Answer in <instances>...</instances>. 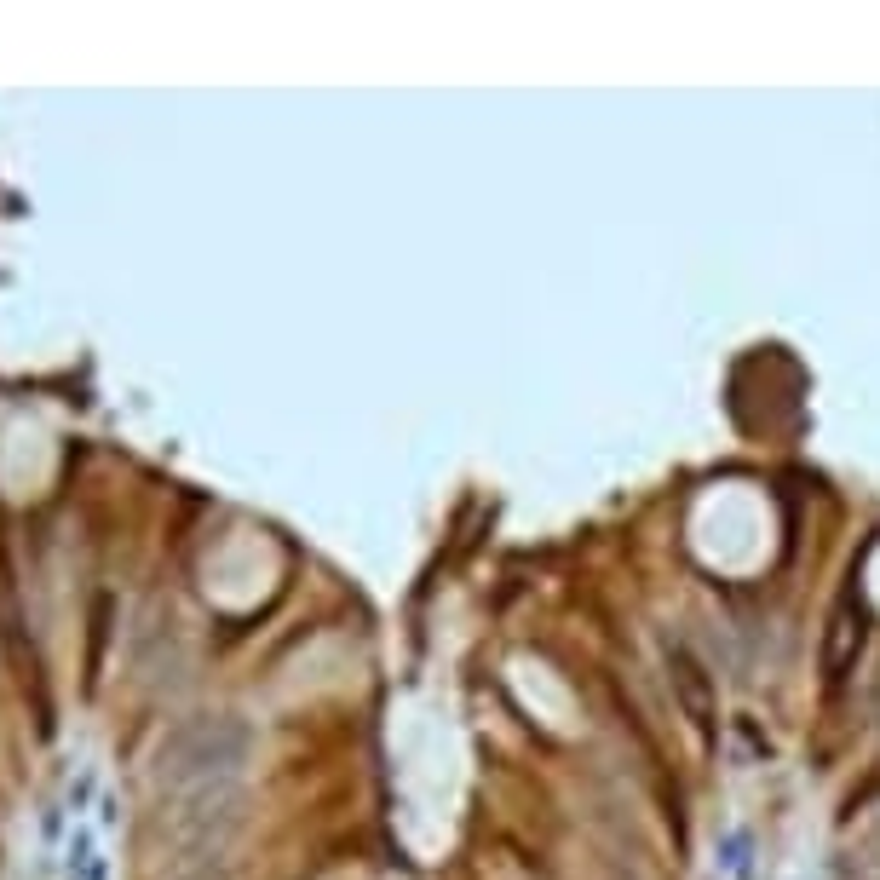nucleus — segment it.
I'll use <instances>...</instances> for the list:
<instances>
[{"label":"nucleus","instance_id":"nucleus-2","mask_svg":"<svg viewBox=\"0 0 880 880\" xmlns=\"http://www.w3.org/2000/svg\"><path fill=\"white\" fill-rule=\"evenodd\" d=\"M673 656V679H679V691H685V702H691V714H696V725H708V673H702V662H696L685 645H673L668 650Z\"/></svg>","mask_w":880,"mask_h":880},{"label":"nucleus","instance_id":"nucleus-4","mask_svg":"<svg viewBox=\"0 0 880 880\" xmlns=\"http://www.w3.org/2000/svg\"><path fill=\"white\" fill-rule=\"evenodd\" d=\"M846 639H852V604L834 610V639H829V673L846 668Z\"/></svg>","mask_w":880,"mask_h":880},{"label":"nucleus","instance_id":"nucleus-3","mask_svg":"<svg viewBox=\"0 0 880 880\" xmlns=\"http://www.w3.org/2000/svg\"><path fill=\"white\" fill-rule=\"evenodd\" d=\"M70 875L104 880V863H98V846H93V834L87 829H75V840H70Z\"/></svg>","mask_w":880,"mask_h":880},{"label":"nucleus","instance_id":"nucleus-1","mask_svg":"<svg viewBox=\"0 0 880 880\" xmlns=\"http://www.w3.org/2000/svg\"><path fill=\"white\" fill-rule=\"evenodd\" d=\"M242 748L248 737L225 725V719H202V725H190L179 737L162 748V783L173 788H208L213 777H225L236 760H242Z\"/></svg>","mask_w":880,"mask_h":880}]
</instances>
